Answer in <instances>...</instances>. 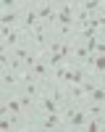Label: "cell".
I'll use <instances>...</instances> for the list:
<instances>
[{
	"label": "cell",
	"instance_id": "4",
	"mask_svg": "<svg viewBox=\"0 0 105 132\" xmlns=\"http://www.w3.org/2000/svg\"><path fill=\"white\" fill-rule=\"evenodd\" d=\"M24 42H29V32L24 27H16L5 40H0V50H13L16 45H24Z\"/></svg>",
	"mask_w": 105,
	"mask_h": 132
},
{
	"label": "cell",
	"instance_id": "5",
	"mask_svg": "<svg viewBox=\"0 0 105 132\" xmlns=\"http://www.w3.org/2000/svg\"><path fill=\"white\" fill-rule=\"evenodd\" d=\"M37 103H39V111H45V114H60V116H63V108H66V106H60L47 90L37 98Z\"/></svg>",
	"mask_w": 105,
	"mask_h": 132
},
{
	"label": "cell",
	"instance_id": "2",
	"mask_svg": "<svg viewBox=\"0 0 105 132\" xmlns=\"http://www.w3.org/2000/svg\"><path fill=\"white\" fill-rule=\"evenodd\" d=\"M32 129H39V132H68L66 129V119L60 114H45V111L37 114Z\"/></svg>",
	"mask_w": 105,
	"mask_h": 132
},
{
	"label": "cell",
	"instance_id": "6",
	"mask_svg": "<svg viewBox=\"0 0 105 132\" xmlns=\"http://www.w3.org/2000/svg\"><path fill=\"white\" fill-rule=\"evenodd\" d=\"M39 24V11H37V5H24L21 8V27H24L26 32H32Z\"/></svg>",
	"mask_w": 105,
	"mask_h": 132
},
{
	"label": "cell",
	"instance_id": "12",
	"mask_svg": "<svg viewBox=\"0 0 105 132\" xmlns=\"http://www.w3.org/2000/svg\"><path fill=\"white\" fill-rule=\"evenodd\" d=\"M105 0H81V8L87 11V13H97V11L102 8Z\"/></svg>",
	"mask_w": 105,
	"mask_h": 132
},
{
	"label": "cell",
	"instance_id": "10",
	"mask_svg": "<svg viewBox=\"0 0 105 132\" xmlns=\"http://www.w3.org/2000/svg\"><path fill=\"white\" fill-rule=\"evenodd\" d=\"M0 24L21 27V11H0Z\"/></svg>",
	"mask_w": 105,
	"mask_h": 132
},
{
	"label": "cell",
	"instance_id": "1",
	"mask_svg": "<svg viewBox=\"0 0 105 132\" xmlns=\"http://www.w3.org/2000/svg\"><path fill=\"white\" fill-rule=\"evenodd\" d=\"M55 40V29H52V24H47V21H39V24L29 32V42L34 45V50H47V45Z\"/></svg>",
	"mask_w": 105,
	"mask_h": 132
},
{
	"label": "cell",
	"instance_id": "3",
	"mask_svg": "<svg viewBox=\"0 0 105 132\" xmlns=\"http://www.w3.org/2000/svg\"><path fill=\"white\" fill-rule=\"evenodd\" d=\"M21 85H24V77L10 71V69H0V90L3 93H21Z\"/></svg>",
	"mask_w": 105,
	"mask_h": 132
},
{
	"label": "cell",
	"instance_id": "8",
	"mask_svg": "<svg viewBox=\"0 0 105 132\" xmlns=\"http://www.w3.org/2000/svg\"><path fill=\"white\" fill-rule=\"evenodd\" d=\"M29 71L34 74V77H37L39 82H47V79H50V71H52V66H50V63L45 61V56H42V53H39V58L34 61V66H32Z\"/></svg>",
	"mask_w": 105,
	"mask_h": 132
},
{
	"label": "cell",
	"instance_id": "7",
	"mask_svg": "<svg viewBox=\"0 0 105 132\" xmlns=\"http://www.w3.org/2000/svg\"><path fill=\"white\" fill-rule=\"evenodd\" d=\"M89 77L97 82H105V53H94L89 63Z\"/></svg>",
	"mask_w": 105,
	"mask_h": 132
},
{
	"label": "cell",
	"instance_id": "9",
	"mask_svg": "<svg viewBox=\"0 0 105 132\" xmlns=\"http://www.w3.org/2000/svg\"><path fill=\"white\" fill-rule=\"evenodd\" d=\"M66 98H68V103H76V106H84V103H87V93H84V87L76 85V82L66 85Z\"/></svg>",
	"mask_w": 105,
	"mask_h": 132
},
{
	"label": "cell",
	"instance_id": "11",
	"mask_svg": "<svg viewBox=\"0 0 105 132\" xmlns=\"http://www.w3.org/2000/svg\"><path fill=\"white\" fill-rule=\"evenodd\" d=\"M42 56H45V61H47L50 66H60V63H66V61H68L63 53H42Z\"/></svg>",
	"mask_w": 105,
	"mask_h": 132
},
{
	"label": "cell",
	"instance_id": "13",
	"mask_svg": "<svg viewBox=\"0 0 105 132\" xmlns=\"http://www.w3.org/2000/svg\"><path fill=\"white\" fill-rule=\"evenodd\" d=\"M24 0H0V11H21Z\"/></svg>",
	"mask_w": 105,
	"mask_h": 132
}]
</instances>
